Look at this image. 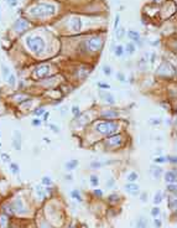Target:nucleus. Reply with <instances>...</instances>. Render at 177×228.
I'll use <instances>...</instances> for the list:
<instances>
[{
    "label": "nucleus",
    "instance_id": "obj_18",
    "mask_svg": "<svg viewBox=\"0 0 177 228\" xmlns=\"http://www.w3.org/2000/svg\"><path fill=\"white\" fill-rule=\"evenodd\" d=\"M102 98L105 101V102H108L109 104H114L115 103V99H114V97H113L111 94H107V93H102Z\"/></svg>",
    "mask_w": 177,
    "mask_h": 228
},
{
    "label": "nucleus",
    "instance_id": "obj_22",
    "mask_svg": "<svg viewBox=\"0 0 177 228\" xmlns=\"http://www.w3.org/2000/svg\"><path fill=\"white\" fill-rule=\"evenodd\" d=\"M161 201H162V192H156V195H155V197H154V205H159V203H161Z\"/></svg>",
    "mask_w": 177,
    "mask_h": 228
},
{
    "label": "nucleus",
    "instance_id": "obj_37",
    "mask_svg": "<svg viewBox=\"0 0 177 228\" xmlns=\"http://www.w3.org/2000/svg\"><path fill=\"white\" fill-rule=\"evenodd\" d=\"M45 113V108H37L36 110H35V115H36V117H41L42 114H44Z\"/></svg>",
    "mask_w": 177,
    "mask_h": 228
},
{
    "label": "nucleus",
    "instance_id": "obj_32",
    "mask_svg": "<svg viewBox=\"0 0 177 228\" xmlns=\"http://www.w3.org/2000/svg\"><path fill=\"white\" fill-rule=\"evenodd\" d=\"M10 170L14 172V174H17V172H19V166H17L16 164L10 162Z\"/></svg>",
    "mask_w": 177,
    "mask_h": 228
},
{
    "label": "nucleus",
    "instance_id": "obj_29",
    "mask_svg": "<svg viewBox=\"0 0 177 228\" xmlns=\"http://www.w3.org/2000/svg\"><path fill=\"white\" fill-rule=\"evenodd\" d=\"M138 177H139V175L136 174V172H131V174H129V175H128V180L133 182V181H135Z\"/></svg>",
    "mask_w": 177,
    "mask_h": 228
},
{
    "label": "nucleus",
    "instance_id": "obj_43",
    "mask_svg": "<svg viewBox=\"0 0 177 228\" xmlns=\"http://www.w3.org/2000/svg\"><path fill=\"white\" fill-rule=\"evenodd\" d=\"M0 156H1V159L4 161H8V162H10V156L6 154V153H3V154H0Z\"/></svg>",
    "mask_w": 177,
    "mask_h": 228
},
{
    "label": "nucleus",
    "instance_id": "obj_44",
    "mask_svg": "<svg viewBox=\"0 0 177 228\" xmlns=\"http://www.w3.org/2000/svg\"><path fill=\"white\" fill-rule=\"evenodd\" d=\"M154 223H155V228H161V226H162V222H161L160 219H157V218L155 219Z\"/></svg>",
    "mask_w": 177,
    "mask_h": 228
},
{
    "label": "nucleus",
    "instance_id": "obj_41",
    "mask_svg": "<svg viewBox=\"0 0 177 228\" xmlns=\"http://www.w3.org/2000/svg\"><path fill=\"white\" fill-rule=\"evenodd\" d=\"M103 71H104V74L105 76H110L111 74V68L109 66H104L103 67Z\"/></svg>",
    "mask_w": 177,
    "mask_h": 228
},
{
    "label": "nucleus",
    "instance_id": "obj_4",
    "mask_svg": "<svg viewBox=\"0 0 177 228\" xmlns=\"http://www.w3.org/2000/svg\"><path fill=\"white\" fill-rule=\"evenodd\" d=\"M103 46V39L99 36H93L87 41V48L92 52H97Z\"/></svg>",
    "mask_w": 177,
    "mask_h": 228
},
{
    "label": "nucleus",
    "instance_id": "obj_34",
    "mask_svg": "<svg viewBox=\"0 0 177 228\" xmlns=\"http://www.w3.org/2000/svg\"><path fill=\"white\" fill-rule=\"evenodd\" d=\"M42 184L46 185V186H50V185L52 184V180H51V178H50L48 176H45L44 178H42Z\"/></svg>",
    "mask_w": 177,
    "mask_h": 228
},
{
    "label": "nucleus",
    "instance_id": "obj_6",
    "mask_svg": "<svg viewBox=\"0 0 177 228\" xmlns=\"http://www.w3.org/2000/svg\"><path fill=\"white\" fill-rule=\"evenodd\" d=\"M123 143V138L120 134H114V135H109V138L105 140V145L110 148H114V146H120Z\"/></svg>",
    "mask_w": 177,
    "mask_h": 228
},
{
    "label": "nucleus",
    "instance_id": "obj_31",
    "mask_svg": "<svg viewBox=\"0 0 177 228\" xmlns=\"http://www.w3.org/2000/svg\"><path fill=\"white\" fill-rule=\"evenodd\" d=\"M89 180H90V182H92V185H94V186H97V185L99 184V180H98V177H97L95 175H90V177H89Z\"/></svg>",
    "mask_w": 177,
    "mask_h": 228
},
{
    "label": "nucleus",
    "instance_id": "obj_10",
    "mask_svg": "<svg viewBox=\"0 0 177 228\" xmlns=\"http://www.w3.org/2000/svg\"><path fill=\"white\" fill-rule=\"evenodd\" d=\"M82 27V21L79 17H72L71 19V29H72L74 32H78Z\"/></svg>",
    "mask_w": 177,
    "mask_h": 228
},
{
    "label": "nucleus",
    "instance_id": "obj_27",
    "mask_svg": "<svg viewBox=\"0 0 177 228\" xmlns=\"http://www.w3.org/2000/svg\"><path fill=\"white\" fill-rule=\"evenodd\" d=\"M168 208H171V210L176 208V198L175 197L168 198Z\"/></svg>",
    "mask_w": 177,
    "mask_h": 228
},
{
    "label": "nucleus",
    "instance_id": "obj_15",
    "mask_svg": "<svg viewBox=\"0 0 177 228\" xmlns=\"http://www.w3.org/2000/svg\"><path fill=\"white\" fill-rule=\"evenodd\" d=\"M165 180H166V182H168V184H173L175 181H176V174L173 171H167L166 174H165Z\"/></svg>",
    "mask_w": 177,
    "mask_h": 228
},
{
    "label": "nucleus",
    "instance_id": "obj_14",
    "mask_svg": "<svg viewBox=\"0 0 177 228\" xmlns=\"http://www.w3.org/2000/svg\"><path fill=\"white\" fill-rule=\"evenodd\" d=\"M150 170H151L152 176H154L155 178H160V176H161V174H162V169H161V168H159L157 165H151Z\"/></svg>",
    "mask_w": 177,
    "mask_h": 228
},
{
    "label": "nucleus",
    "instance_id": "obj_55",
    "mask_svg": "<svg viewBox=\"0 0 177 228\" xmlns=\"http://www.w3.org/2000/svg\"><path fill=\"white\" fill-rule=\"evenodd\" d=\"M68 228H74V227H73V226H69V227H68Z\"/></svg>",
    "mask_w": 177,
    "mask_h": 228
},
{
    "label": "nucleus",
    "instance_id": "obj_17",
    "mask_svg": "<svg viewBox=\"0 0 177 228\" xmlns=\"http://www.w3.org/2000/svg\"><path fill=\"white\" fill-rule=\"evenodd\" d=\"M128 36H129V39L133 40V41H138V42L140 41V35H139V32L134 31V30H129Z\"/></svg>",
    "mask_w": 177,
    "mask_h": 228
},
{
    "label": "nucleus",
    "instance_id": "obj_48",
    "mask_svg": "<svg viewBox=\"0 0 177 228\" xmlns=\"http://www.w3.org/2000/svg\"><path fill=\"white\" fill-rule=\"evenodd\" d=\"M107 186H108V189L113 187V186H114V178H110V180H108V182H107Z\"/></svg>",
    "mask_w": 177,
    "mask_h": 228
},
{
    "label": "nucleus",
    "instance_id": "obj_35",
    "mask_svg": "<svg viewBox=\"0 0 177 228\" xmlns=\"http://www.w3.org/2000/svg\"><path fill=\"white\" fill-rule=\"evenodd\" d=\"M104 164H102V162H98V161H94V162H92L90 164V168L92 169H99V168H102Z\"/></svg>",
    "mask_w": 177,
    "mask_h": 228
},
{
    "label": "nucleus",
    "instance_id": "obj_45",
    "mask_svg": "<svg viewBox=\"0 0 177 228\" xmlns=\"http://www.w3.org/2000/svg\"><path fill=\"white\" fill-rule=\"evenodd\" d=\"M149 122H150V123L152 124V125H159V124L161 123V120H160V119H150Z\"/></svg>",
    "mask_w": 177,
    "mask_h": 228
},
{
    "label": "nucleus",
    "instance_id": "obj_25",
    "mask_svg": "<svg viewBox=\"0 0 177 228\" xmlns=\"http://www.w3.org/2000/svg\"><path fill=\"white\" fill-rule=\"evenodd\" d=\"M123 53H124V47L122 45H118L115 47V55L117 56H123Z\"/></svg>",
    "mask_w": 177,
    "mask_h": 228
},
{
    "label": "nucleus",
    "instance_id": "obj_46",
    "mask_svg": "<svg viewBox=\"0 0 177 228\" xmlns=\"http://www.w3.org/2000/svg\"><path fill=\"white\" fill-rule=\"evenodd\" d=\"M48 128H50V129H52L53 132H56V133H58V132H60V129L56 127V125H53V124H48Z\"/></svg>",
    "mask_w": 177,
    "mask_h": 228
},
{
    "label": "nucleus",
    "instance_id": "obj_16",
    "mask_svg": "<svg viewBox=\"0 0 177 228\" xmlns=\"http://www.w3.org/2000/svg\"><path fill=\"white\" fill-rule=\"evenodd\" d=\"M9 224V217L6 215H1L0 216V228H8Z\"/></svg>",
    "mask_w": 177,
    "mask_h": 228
},
{
    "label": "nucleus",
    "instance_id": "obj_52",
    "mask_svg": "<svg viewBox=\"0 0 177 228\" xmlns=\"http://www.w3.org/2000/svg\"><path fill=\"white\" fill-rule=\"evenodd\" d=\"M165 160H166L165 157H156V159H155V162H160L161 164V162H164Z\"/></svg>",
    "mask_w": 177,
    "mask_h": 228
},
{
    "label": "nucleus",
    "instance_id": "obj_28",
    "mask_svg": "<svg viewBox=\"0 0 177 228\" xmlns=\"http://www.w3.org/2000/svg\"><path fill=\"white\" fill-rule=\"evenodd\" d=\"M126 51H128L129 53H134V52H135V45H134V44H128V45H126Z\"/></svg>",
    "mask_w": 177,
    "mask_h": 228
},
{
    "label": "nucleus",
    "instance_id": "obj_26",
    "mask_svg": "<svg viewBox=\"0 0 177 228\" xmlns=\"http://www.w3.org/2000/svg\"><path fill=\"white\" fill-rule=\"evenodd\" d=\"M1 70H3V77H4V78H8L9 76H10V71H9V68L6 67L5 65H3V66H1Z\"/></svg>",
    "mask_w": 177,
    "mask_h": 228
},
{
    "label": "nucleus",
    "instance_id": "obj_8",
    "mask_svg": "<svg viewBox=\"0 0 177 228\" xmlns=\"http://www.w3.org/2000/svg\"><path fill=\"white\" fill-rule=\"evenodd\" d=\"M170 71L176 73L173 66H171V65L168 63V62H164V63H162V65L160 66V68L157 70V74H159V76H162V77H168V76H170Z\"/></svg>",
    "mask_w": 177,
    "mask_h": 228
},
{
    "label": "nucleus",
    "instance_id": "obj_24",
    "mask_svg": "<svg viewBox=\"0 0 177 228\" xmlns=\"http://www.w3.org/2000/svg\"><path fill=\"white\" fill-rule=\"evenodd\" d=\"M71 196H72L74 200H77V201H82V196L79 195V192H78V191L73 190L72 192H71Z\"/></svg>",
    "mask_w": 177,
    "mask_h": 228
},
{
    "label": "nucleus",
    "instance_id": "obj_3",
    "mask_svg": "<svg viewBox=\"0 0 177 228\" xmlns=\"http://www.w3.org/2000/svg\"><path fill=\"white\" fill-rule=\"evenodd\" d=\"M26 44L29 46V48L36 55H40L41 52L45 51V41L40 36H30L27 37Z\"/></svg>",
    "mask_w": 177,
    "mask_h": 228
},
{
    "label": "nucleus",
    "instance_id": "obj_38",
    "mask_svg": "<svg viewBox=\"0 0 177 228\" xmlns=\"http://www.w3.org/2000/svg\"><path fill=\"white\" fill-rule=\"evenodd\" d=\"M36 192H37V196L40 198H44V190H42V187H40V186H36Z\"/></svg>",
    "mask_w": 177,
    "mask_h": 228
},
{
    "label": "nucleus",
    "instance_id": "obj_53",
    "mask_svg": "<svg viewBox=\"0 0 177 228\" xmlns=\"http://www.w3.org/2000/svg\"><path fill=\"white\" fill-rule=\"evenodd\" d=\"M32 124H34L35 127H39L40 124H41V120H40V119H35V120L32 122Z\"/></svg>",
    "mask_w": 177,
    "mask_h": 228
},
{
    "label": "nucleus",
    "instance_id": "obj_33",
    "mask_svg": "<svg viewBox=\"0 0 177 228\" xmlns=\"http://www.w3.org/2000/svg\"><path fill=\"white\" fill-rule=\"evenodd\" d=\"M8 81H9V84H10V86H15V83H16V79H15V76H14V74H10V76H9Z\"/></svg>",
    "mask_w": 177,
    "mask_h": 228
},
{
    "label": "nucleus",
    "instance_id": "obj_19",
    "mask_svg": "<svg viewBox=\"0 0 177 228\" xmlns=\"http://www.w3.org/2000/svg\"><path fill=\"white\" fill-rule=\"evenodd\" d=\"M119 200H120V197H119L118 193H111V195H109V197H108V201H109V203H111V205L119 202Z\"/></svg>",
    "mask_w": 177,
    "mask_h": 228
},
{
    "label": "nucleus",
    "instance_id": "obj_39",
    "mask_svg": "<svg viewBox=\"0 0 177 228\" xmlns=\"http://www.w3.org/2000/svg\"><path fill=\"white\" fill-rule=\"evenodd\" d=\"M98 87L99 88H103V89H109V84L105 83V82H98Z\"/></svg>",
    "mask_w": 177,
    "mask_h": 228
},
{
    "label": "nucleus",
    "instance_id": "obj_50",
    "mask_svg": "<svg viewBox=\"0 0 177 228\" xmlns=\"http://www.w3.org/2000/svg\"><path fill=\"white\" fill-rule=\"evenodd\" d=\"M94 195H95L97 197H102L103 192H102V190H95V191H94Z\"/></svg>",
    "mask_w": 177,
    "mask_h": 228
},
{
    "label": "nucleus",
    "instance_id": "obj_21",
    "mask_svg": "<svg viewBox=\"0 0 177 228\" xmlns=\"http://www.w3.org/2000/svg\"><path fill=\"white\" fill-rule=\"evenodd\" d=\"M77 165H78V161H77V160H69L66 164V169L67 170H73V169L77 168Z\"/></svg>",
    "mask_w": 177,
    "mask_h": 228
},
{
    "label": "nucleus",
    "instance_id": "obj_42",
    "mask_svg": "<svg viewBox=\"0 0 177 228\" xmlns=\"http://www.w3.org/2000/svg\"><path fill=\"white\" fill-rule=\"evenodd\" d=\"M72 112H73L74 117H77V118H78V117L81 115V110H79L78 107H73V108H72Z\"/></svg>",
    "mask_w": 177,
    "mask_h": 228
},
{
    "label": "nucleus",
    "instance_id": "obj_2",
    "mask_svg": "<svg viewBox=\"0 0 177 228\" xmlns=\"http://www.w3.org/2000/svg\"><path fill=\"white\" fill-rule=\"evenodd\" d=\"M94 129L103 135H113L118 130V123L113 122V120L98 122V123H95Z\"/></svg>",
    "mask_w": 177,
    "mask_h": 228
},
{
    "label": "nucleus",
    "instance_id": "obj_5",
    "mask_svg": "<svg viewBox=\"0 0 177 228\" xmlns=\"http://www.w3.org/2000/svg\"><path fill=\"white\" fill-rule=\"evenodd\" d=\"M50 73V65H41L39 67H36L34 70V74L35 77L39 78V79H42V78H46Z\"/></svg>",
    "mask_w": 177,
    "mask_h": 228
},
{
    "label": "nucleus",
    "instance_id": "obj_30",
    "mask_svg": "<svg viewBox=\"0 0 177 228\" xmlns=\"http://www.w3.org/2000/svg\"><path fill=\"white\" fill-rule=\"evenodd\" d=\"M151 215H152L155 218L159 217V215H160V208H159V207H154V208L151 210Z\"/></svg>",
    "mask_w": 177,
    "mask_h": 228
},
{
    "label": "nucleus",
    "instance_id": "obj_49",
    "mask_svg": "<svg viewBox=\"0 0 177 228\" xmlns=\"http://www.w3.org/2000/svg\"><path fill=\"white\" fill-rule=\"evenodd\" d=\"M167 160L170 161V162H172V164H176V157L175 156H167Z\"/></svg>",
    "mask_w": 177,
    "mask_h": 228
},
{
    "label": "nucleus",
    "instance_id": "obj_51",
    "mask_svg": "<svg viewBox=\"0 0 177 228\" xmlns=\"http://www.w3.org/2000/svg\"><path fill=\"white\" fill-rule=\"evenodd\" d=\"M119 20H120V17H119V15L115 17V23H114V29L117 30L118 29V25H119Z\"/></svg>",
    "mask_w": 177,
    "mask_h": 228
},
{
    "label": "nucleus",
    "instance_id": "obj_1",
    "mask_svg": "<svg viewBox=\"0 0 177 228\" xmlns=\"http://www.w3.org/2000/svg\"><path fill=\"white\" fill-rule=\"evenodd\" d=\"M56 8L51 4H37L30 9V14L35 17H46L53 15Z\"/></svg>",
    "mask_w": 177,
    "mask_h": 228
},
{
    "label": "nucleus",
    "instance_id": "obj_9",
    "mask_svg": "<svg viewBox=\"0 0 177 228\" xmlns=\"http://www.w3.org/2000/svg\"><path fill=\"white\" fill-rule=\"evenodd\" d=\"M12 207H14V211L15 212H19V213H24L26 212V207L23 202V200L21 198H16L15 200V202L12 203Z\"/></svg>",
    "mask_w": 177,
    "mask_h": 228
},
{
    "label": "nucleus",
    "instance_id": "obj_56",
    "mask_svg": "<svg viewBox=\"0 0 177 228\" xmlns=\"http://www.w3.org/2000/svg\"><path fill=\"white\" fill-rule=\"evenodd\" d=\"M0 146H1V144H0Z\"/></svg>",
    "mask_w": 177,
    "mask_h": 228
},
{
    "label": "nucleus",
    "instance_id": "obj_54",
    "mask_svg": "<svg viewBox=\"0 0 177 228\" xmlns=\"http://www.w3.org/2000/svg\"><path fill=\"white\" fill-rule=\"evenodd\" d=\"M146 197H147V195H146V193H143V195H141V200H143V201H146Z\"/></svg>",
    "mask_w": 177,
    "mask_h": 228
},
{
    "label": "nucleus",
    "instance_id": "obj_36",
    "mask_svg": "<svg viewBox=\"0 0 177 228\" xmlns=\"http://www.w3.org/2000/svg\"><path fill=\"white\" fill-rule=\"evenodd\" d=\"M167 190L171 193H176V185L175 184H168L167 185Z\"/></svg>",
    "mask_w": 177,
    "mask_h": 228
},
{
    "label": "nucleus",
    "instance_id": "obj_11",
    "mask_svg": "<svg viewBox=\"0 0 177 228\" xmlns=\"http://www.w3.org/2000/svg\"><path fill=\"white\" fill-rule=\"evenodd\" d=\"M12 143H14V148H15L16 150L21 149V134H20L19 130H15V132H14Z\"/></svg>",
    "mask_w": 177,
    "mask_h": 228
},
{
    "label": "nucleus",
    "instance_id": "obj_47",
    "mask_svg": "<svg viewBox=\"0 0 177 228\" xmlns=\"http://www.w3.org/2000/svg\"><path fill=\"white\" fill-rule=\"evenodd\" d=\"M117 78H118L120 82H124V81H125V77H124L123 73H118V74H117Z\"/></svg>",
    "mask_w": 177,
    "mask_h": 228
},
{
    "label": "nucleus",
    "instance_id": "obj_23",
    "mask_svg": "<svg viewBox=\"0 0 177 228\" xmlns=\"http://www.w3.org/2000/svg\"><path fill=\"white\" fill-rule=\"evenodd\" d=\"M138 228H146L147 227V222H146V219L144 217H140L139 221H138Z\"/></svg>",
    "mask_w": 177,
    "mask_h": 228
},
{
    "label": "nucleus",
    "instance_id": "obj_7",
    "mask_svg": "<svg viewBox=\"0 0 177 228\" xmlns=\"http://www.w3.org/2000/svg\"><path fill=\"white\" fill-rule=\"evenodd\" d=\"M29 26H30V24H29L27 20H25V19H17L16 21L14 23L12 29L15 30L16 32H24L25 30L29 29Z\"/></svg>",
    "mask_w": 177,
    "mask_h": 228
},
{
    "label": "nucleus",
    "instance_id": "obj_40",
    "mask_svg": "<svg viewBox=\"0 0 177 228\" xmlns=\"http://www.w3.org/2000/svg\"><path fill=\"white\" fill-rule=\"evenodd\" d=\"M124 32H125L124 29H120L119 31H117V39H118V40H122L123 36H124Z\"/></svg>",
    "mask_w": 177,
    "mask_h": 228
},
{
    "label": "nucleus",
    "instance_id": "obj_12",
    "mask_svg": "<svg viewBox=\"0 0 177 228\" xmlns=\"http://www.w3.org/2000/svg\"><path fill=\"white\" fill-rule=\"evenodd\" d=\"M3 213L4 215H6V216H14V213H15V211H14V207H12V205H10V203H5L4 206H3Z\"/></svg>",
    "mask_w": 177,
    "mask_h": 228
},
{
    "label": "nucleus",
    "instance_id": "obj_20",
    "mask_svg": "<svg viewBox=\"0 0 177 228\" xmlns=\"http://www.w3.org/2000/svg\"><path fill=\"white\" fill-rule=\"evenodd\" d=\"M103 118H107V119H110V118H115V117H118V113L114 112V110H110V112H104L102 114Z\"/></svg>",
    "mask_w": 177,
    "mask_h": 228
},
{
    "label": "nucleus",
    "instance_id": "obj_13",
    "mask_svg": "<svg viewBox=\"0 0 177 228\" xmlns=\"http://www.w3.org/2000/svg\"><path fill=\"white\" fill-rule=\"evenodd\" d=\"M125 190L126 191H129L131 195H136V192L139 191V186L136 185V184H126L125 185Z\"/></svg>",
    "mask_w": 177,
    "mask_h": 228
}]
</instances>
